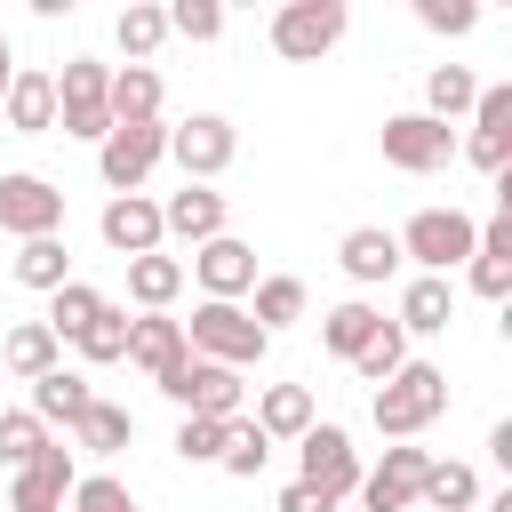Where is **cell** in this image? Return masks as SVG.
<instances>
[{
  "label": "cell",
  "mask_w": 512,
  "mask_h": 512,
  "mask_svg": "<svg viewBox=\"0 0 512 512\" xmlns=\"http://www.w3.org/2000/svg\"><path fill=\"white\" fill-rule=\"evenodd\" d=\"M448 320H456V288H448L440 272H416V280L400 288V320H392V328H400V336H440Z\"/></svg>",
  "instance_id": "cell-17"
},
{
  "label": "cell",
  "mask_w": 512,
  "mask_h": 512,
  "mask_svg": "<svg viewBox=\"0 0 512 512\" xmlns=\"http://www.w3.org/2000/svg\"><path fill=\"white\" fill-rule=\"evenodd\" d=\"M152 384H160L184 416H216V424H232V416H240V400H248L240 368H216V360H192V352H184L176 368H160Z\"/></svg>",
  "instance_id": "cell-4"
},
{
  "label": "cell",
  "mask_w": 512,
  "mask_h": 512,
  "mask_svg": "<svg viewBox=\"0 0 512 512\" xmlns=\"http://www.w3.org/2000/svg\"><path fill=\"white\" fill-rule=\"evenodd\" d=\"M248 296H256V312H248V320H256L264 336H272V328H288V320H304V280H296V272H272V280H256Z\"/></svg>",
  "instance_id": "cell-30"
},
{
  "label": "cell",
  "mask_w": 512,
  "mask_h": 512,
  "mask_svg": "<svg viewBox=\"0 0 512 512\" xmlns=\"http://www.w3.org/2000/svg\"><path fill=\"white\" fill-rule=\"evenodd\" d=\"M472 288L496 304V296H512V256L504 248H472Z\"/></svg>",
  "instance_id": "cell-41"
},
{
  "label": "cell",
  "mask_w": 512,
  "mask_h": 512,
  "mask_svg": "<svg viewBox=\"0 0 512 512\" xmlns=\"http://www.w3.org/2000/svg\"><path fill=\"white\" fill-rule=\"evenodd\" d=\"M72 480H80V456L64 448V440H48L24 472H16V488H8V512H56L64 496H72Z\"/></svg>",
  "instance_id": "cell-13"
},
{
  "label": "cell",
  "mask_w": 512,
  "mask_h": 512,
  "mask_svg": "<svg viewBox=\"0 0 512 512\" xmlns=\"http://www.w3.org/2000/svg\"><path fill=\"white\" fill-rule=\"evenodd\" d=\"M232 152H240V128H232L224 112H192V120H176V128H168V160L184 168V184L224 176V168H232Z\"/></svg>",
  "instance_id": "cell-7"
},
{
  "label": "cell",
  "mask_w": 512,
  "mask_h": 512,
  "mask_svg": "<svg viewBox=\"0 0 512 512\" xmlns=\"http://www.w3.org/2000/svg\"><path fill=\"white\" fill-rule=\"evenodd\" d=\"M176 328H184V352H192V360H216V368H256V360L272 352V336H264L240 304H216V296H200L192 320H176Z\"/></svg>",
  "instance_id": "cell-1"
},
{
  "label": "cell",
  "mask_w": 512,
  "mask_h": 512,
  "mask_svg": "<svg viewBox=\"0 0 512 512\" xmlns=\"http://www.w3.org/2000/svg\"><path fill=\"white\" fill-rule=\"evenodd\" d=\"M128 360H136V368H152V376H160V368H176V360H184V328H176L168 312L128 320Z\"/></svg>",
  "instance_id": "cell-25"
},
{
  "label": "cell",
  "mask_w": 512,
  "mask_h": 512,
  "mask_svg": "<svg viewBox=\"0 0 512 512\" xmlns=\"http://www.w3.org/2000/svg\"><path fill=\"white\" fill-rule=\"evenodd\" d=\"M376 320H384V312H376V304H360V296H352V304H336V312H328V320H320V344H328V352H336V360H352V352H360V344H368V336H376Z\"/></svg>",
  "instance_id": "cell-32"
},
{
  "label": "cell",
  "mask_w": 512,
  "mask_h": 512,
  "mask_svg": "<svg viewBox=\"0 0 512 512\" xmlns=\"http://www.w3.org/2000/svg\"><path fill=\"white\" fill-rule=\"evenodd\" d=\"M416 504H432V512H472V504H480V472H472V464H448V456H432V472H424Z\"/></svg>",
  "instance_id": "cell-28"
},
{
  "label": "cell",
  "mask_w": 512,
  "mask_h": 512,
  "mask_svg": "<svg viewBox=\"0 0 512 512\" xmlns=\"http://www.w3.org/2000/svg\"><path fill=\"white\" fill-rule=\"evenodd\" d=\"M272 512H344V504H328V496H320V488H304V480H288V488H280V504H272Z\"/></svg>",
  "instance_id": "cell-44"
},
{
  "label": "cell",
  "mask_w": 512,
  "mask_h": 512,
  "mask_svg": "<svg viewBox=\"0 0 512 512\" xmlns=\"http://www.w3.org/2000/svg\"><path fill=\"white\" fill-rule=\"evenodd\" d=\"M216 448H224V424L216 416H184L176 424V456L184 464H216Z\"/></svg>",
  "instance_id": "cell-40"
},
{
  "label": "cell",
  "mask_w": 512,
  "mask_h": 512,
  "mask_svg": "<svg viewBox=\"0 0 512 512\" xmlns=\"http://www.w3.org/2000/svg\"><path fill=\"white\" fill-rule=\"evenodd\" d=\"M136 440V416L120 400H88V416L72 424V456H120Z\"/></svg>",
  "instance_id": "cell-22"
},
{
  "label": "cell",
  "mask_w": 512,
  "mask_h": 512,
  "mask_svg": "<svg viewBox=\"0 0 512 512\" xmlns=\"http://www.w3.org/2000/svg\"><path fill=\"white\" fill-rule=\"evenodd\" d=\"M472 104H480V80H472L464 64H440V72L424 80V120H440V128H448V120H456V112H472Z\"/></svg>",
  "instance_id": "cell-29"
},
{
  "label": "cell",
  "mask_w": 512,
  "mask_h": 512,
  "mask_svg": "<svg viewBox=\"0 0 512 512\" xmlns=\"http://www.w3.org/2000/svg\"><path fill=\"white\" fill-rule=\"evenodd\" d=\"M312 424H320V416H312V392H304V384H272V392L256 400V432H264V440H304Z\"/></svg>",
  "instance_id": "cell-24"
},
{
  "label": "cell",
  "mask_w": 512,
  "mask_h": 512,
  "mask_svg": "<svg viewBox=\"0 0 512 512\" xmlns=\"http://www.w3.org/2000/svg\"><path fill=\"white\" fill-rule=\"evenodd\" d=\"M264 456H272V440H264L248 416H232V424H224V448H216V464H224L232 480H256V472H264Z\"/></svg>",
  "instance_id": "cell-34"
},
{
  "label": "cell",
  "mask_w": 512,
  "mask_h": 512,
  "mask_svg": "<svg viewBox=\"0 0 512 512\" xmlns=\"http://www.w3.org/2000/svg\"><path fill=\"white\" fill-rule=\"evenodd\" d=\"M96 232H104V248H120V256H152L168 232H160V200H144V192H112L104 200V216H96Z\"/></svg>",
  "instance_id": "cell-15"
},
{
  "label": "cell",
  "mask_w": 512,
  "mask_h": 512,
  "mask_svg": "<svg viewBox=\"0 0 512 512\" xmlns=\"http://www.w3.org/2000/svg\"><path fill=\"white\" fill-rule=\"evenodd\" d=\"M168 160V128L160 120H136V128H112L104 144H96V176L112 184V192H136L152 168Z\"/></svg>",
  "instance_id": "cell-9"
},
{
  "label": "cell",
  "mask_w": 512,
  "mask_h": 512,
  "mask_svg": "<svg viewBox=\"0 0 512 512\" xmlns=\"http://www.w3.org/2000/svg\"><path fill=\"white\" fill-rule=\"evenodd\" d=\"M72 344H80V360H96V368H104V360H128V312H112V304H104Z\"/></svg>",
  "instance_id": "cell-36"
},
{
  "label": "cell",
  "mask_w": 512,
  "mask_h": 512,
  "mask_svg": "<svg viewBox=\"0 0 512 512\" xmlns=\"http://www.w3.org/2000/svg\"><path fill=\"white\" fill-rule=\"evenodd\" d=\"M336 264H344V280H360V288H376V280H392V272H400V240H392L384 224H360V232H344V248H336Z\"/></svg>",
  "instance_id": "cell-19"
},
{
  "label": "cell",
  "mask_w": 512,
  "mask_h": 512,
  "mask_svg": "<svg viewBox=\"0 0 512 512\" xmlns=\"http://www.w3.org/2000/svg\"><path fill=\"white\" fill-rule=\"evenodd\" d=\"M128 296L144 304V312H168L176 296H184V256H128Z\"/></svg>",
  "instance_id": "cell-23"
},
{
  "label": "cell",
  "mask_w": 512,
  "mask_h": 512,
  "mask_svg": "<svg viewBox=\"0 0 512 512\" xmlns=\"http://www.w3.org/2000/svg\"><path fill=\"white\" fill-rule=\"evenodd\" d=\"M8 80H16V56H8V40H0V96H8Z\"/></svg>",
  "instance_id": "cell-46"
},
{
  "label": "cell",
  "mask_w": 512,
  "mask_h": 512,
  "mask_svg": "<svg viewBox=\"0 0 512 512\" xmlns=\"http://www.w3.org/2000/svg\"><path fill=\"white\" fill-rule=\"evenodd\" d=\"M72 512H136V496H128V480L88 472V480H72Z\"/></svg>",
  "instance_id": "cell-37"
},
{
  "label": "cell",
  "mask_w": 512,
  "mask_h": 512,
  "mask_svg": "<svg viewBox=\"0 0 512 512\" xmlns=\"http://www.w3.org/2000/svg\"><path fill=\"white\" fill-rule=\"evenodd\" d=\"M440 408H448V376H440L432 360H408V368H400L392 384H376V400H368V416H376L384 440H416Z\"/></svg>",
  "instance_id": "cell-2"
},
{
  "label": "cell",
  "mask_w": 512,
  "mask_h": 512,
  "mask_svg": "<svg viewBox=\"0 0 512 512\" xmlns=\"http://www.w3.org/2000/svg\"><path fill=\"white\" fill-rule=\"evenodd\" d=\"M416 16H424L432 32H472V24H480L472 0H416Z\"/></svg>",
  "instance_id": "cell-42"
},
{
  "label": "cell",
  "mask_w": 512,
  "mask_h": 512,
  "mask_svg": "<svg viewBox=\"0 0 512 512\" xmlns=\"http://www.w3.org/2000/svg\"><path fill=\"white\" fill-rule=\"evenodd\" d=\"M88 400H96V392H88V376H80V368H64V360L32 384V416H40V424H64V432L88 416Z\"/></svg>",
  "instance_id": "cell-21"
},
{
  "label": "cell",
  "mask_w": 512,
  "mask_h": 512,
  "mask_svg": "<svg viewBox=\"0 0 512 512\" xmlns=\"http://www.w3.org/2000/svg\"><path fill=\"white\" fill-rule=\"evenodd\" d=\"M472 168H488V176H504V160H512V128H472Z\"/></svg>",
  "instance_id": "cell-43"
},
{
  "label": "cell",
  "mask_w": 512,
  "mask_h": 512,
  "mask_svg": "<svg viewBox=\"0 0 512 512\" xmlns=\"http://www.w3.org/2000/svg\"><path fill=\"white\" fill-rule=\"evenodd\" d=\"M56 352H64V344H56V336H48L40 320H16V328H8V344H0L8 376H24V384H40V376L56 368Z\"/></svg>",
  "instance_id": "cell-27"
},
{
  "label": "cell",
  "mask_w": 512,
  "mask_h": 512,
  "mask_svg": "<svg viewBox=\"0 0 512 512\" xmlns=\"http://www.w3.org/2000/svg\"><path fill=\"white\" fill-rule=\"evenodd\" d=\"M160 16H168L176 40H216V32H224V8H216V0H176V8H160Z\"/></svg>",
  "instance_id": "cell-38"
},
{
  "label": "cell",
  "mask_w": 512,
  "mask_h": 512,
  "mask_svg": "<svg viewBox=\"0 0 512 512\" xmlns=\"http://www.w3.org/2000/svg\"><path fill=\"white\" fill-rule=\"evenodd\" d=\"M96 312H104V296H96L88 280H64V288L48 296V320H40V328H48L56 344H64V336H80V328H88Z\"/></svg>",
  "instance_id": "cell-31"
},
{
  "label": "cell",
  "mask_w": 512,
  "mask_h": 512,
  "mask_svg": "<svg viewBox=\"0 0 512 512\" xmlns=\"http://www.w3.org/2000/svg\"><path fill=\"white\" fill-rule=\"evenodd\" d=\"M160 40H168V16H160V8H120V48H128L136 64H144Z\"/></svg>",
  "instance_id": "cell-39"
},
{
  "label": "cell",
  "mask_w": 512,
  "mask_h": 512,
  "mask_svg": "<svg viewBox=\"0 0 512 512\" xmlns=\"http://www.w3.org/2000/svg\"><path fill=\"white\" fill-rule=\"evenodd\" d=\"M104 88H112V64H96V56H72V64L56 72V128H64V136H80V144H104V136H112Z\"/></svg>",
  "instance_id": "cell-5"
},
{
  "label": "cell",
  "mask_w": 512,
  "mask_h": 512,
  "mask_svg": "<svg viewBox=\"0 0 512 512\" xmlns=\"http://www.w3.org/2000/svg\"><path fill=\"white\" fill-rule=\"evenodd\" d=\"M344 0H288L280 16H272V48L288 56V64H320L336 40H344Z\"/></svg>",
  "instance_id": "cell-6"
},
{
  "label": "cell",
  "mask_w": 512,
  "mask_h": 512,
  "mask_svg": "<svg viewBox=\"0 0 512 512\" xmlns=\"http://www.w3.org/2000/svg\"><path fill=\"white\" fill-rule=\"evenodd\" d=\"M192 272H200V288H208L216 304H240V296L256 288V248L232 240V232H216V240L192 248Z\"/></svg>",
  "instance_id": "cell-14"
},
{
  "label": "cell",
  "mask_w": 512,
  "mask_h": 512,
  "mask_svg": "<svg viewBox=\"0 0 512 512\" xmlns=\"http://www.w3.org/2000/svg\"><path fill=\"white\" fill-rule=\"evenodd\" d=\"M352 368H360V376H368V384H392V376H400V368H408V336H400V328H392V320H376V336H368V344H360V352H352Z\"/></svg>",
  "instance_id": "cell-33"
},
{
  "label": "cell",
  "mask_w": 512,
  "mask_h": 512,
  "mask_svg": "<svg viewBox=\"0 0 512 512\" xmlns=\"http://www.w3.org/2000/svg\"><path fill=\"white\" fill-rule=\"evenodd\" d=\"M296 464H304L296 480H304V488H320L328 504H344V496L360 488V448H352V432H344V424H312V432L296 440Z\"/></svg>",
  "instance_id": "cell-8"
},
{
  "label": "cell",
  "mask_w": 512,
  "mask_h": 512,
  "mask_svg": "<svg viewBox=\"0 0 512 512\" xmlns=\"http://www.w3.org/2000/svg\"><path fill=\"white\" fill-rule=\"evenodd\" d=\"M384 160L408 168V176H432V168L456 160V128H440V120H424V112H392V120H384Z\"/></svg>",
  "instance_id": "cell-10"
},
{
  "label": "cell",
  "mask_w": 512,
  "mask_h": 512,
  "mask_svg": "<svg viewBox=\"0 0 512 512\" xmlns=\"http://www.w3.org/2000/svg\"><path fill=\"white\" fill-rule=\"evenodd\" d=\"M424 472H432V456L424 448H384V464L376 472H360V512H416V488H424Z\"/></svg>",
  "instance_id": "cell-12"
},
{
  "label": "cell",
  "mask_w": 512,
  "mask_h": 512,
  "mask_svg": "<svg viewBox=\"0 0 512 512\" xmlns=\"http://www.w3.org/2000/svg\"><path fill=\"white\" fill-rule=\"evenodd\" d=\"M480 248H504V256H512V216H488V224H480Z\"/></svg>",
  "instance_id": "cell-45"
},
{
  "label": "cell",
  "mask_w": 512,
  "mask_h": 512,
  "mask_svg": "<svg viewBox=\"0 0 512 512\" xmlns=\"http://www.w3.org/2000/svg\"><path fill=\"white\" fill-rule=\"evenodd\" d=\"M400 256H416L424 272H440L448 280V264H472V248H480V224L464 216V208H416L400 232Z\"/></svg>",
  "instance_id": "cell-3"
},
{
  "label": "cell",
  "mask_w": 512,
  "mask_h": 512,
  "mask_svg": "<svg viewBox=\"0 0 512 512\" xmlns=\"http://www.w3.org/2000/svg\"><path fill=\"white\" fill-rule=\"evenodd\" d=\"M104 112H112V128L160 120V72H152V64H120L112 88H104Z\"/></svg>",
  "instance_id": "cell-20"
},
{
  "label": "cell",
  "mask_w": 512,
  "mask_h": 512,
  "mask_svg": "<svg viewBox=\"0 0 512 512\" xmlns=\"http://www.w3.org/2000/svg\"><path fill=\"white\" fill-rule=\"evenodd\" d=\"M160 232H176V240H216L224 232V192H208V184H184V192H168L160 200Z\"/></svg>",
  "instance_id": "cell-16"
},
{
  "label": "cell",
  "mask_w": 512,
  "mask_h": 512,
  "mask_svg": "<svg viewBox=\"0 0 512 512\" xmlns=\"http://www.w3.org/2000/svg\"><path fill=\"white\" fill-rule=\"evenodd\" d=\"M40 448H48V424H40L32 408H0V464H8V472H24Z\"/></svg>",
  "instance_id": "cell-35"
},
{
  "label": "cell",
  "mask_w": 512,
  "mask_h": 512,
  "mask_svg": "<svg viewBox=\"0 0 512 512\" xmlns=\"http://www.w3.org/2000/svg\"><path fill=\"white\" fill-rule=\"evenodd\" d=\"M0 112H8L16 136H48L56 128V72H16L8 96H0Z\"/></svg>",
  "instance_id": "cell-18"
},
{
  "label": "cell",
  "mask_w": 512,
  "mask_h": 512,
  "mask_svg": "<svg viewBox=\"0 0 512 512\" xmlns=\"http://www.w3.org/2000/svg\"><path fill=\"white\" fill-rule=\"evenodd\" d=\"M16 280H24V288H40V296H56V288L72 280V248H64V232L24 240V248H16Z\"/></svg>",
  "instance_id": "cell-26"
},
{
  "label": "cell",
  "mask_w": 512,
  "mask_h": 512,
  "mask_svg": "<svg viewBox=\"0 0 512 512\" xmlns=\"http://www.w3.org/2000/svg\"><path fill=\"white\" fill-rule=\"evenodd\" d=\"M64 224V192L48 184V176H0V232H16V240H48Z\"/></svg>",
  "instance_id": "cell-11"
}]
</instances>
